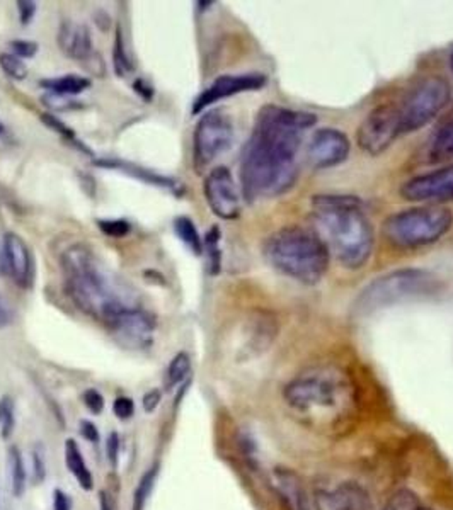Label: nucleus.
<instances>
[{"label":"nucleus","mask_w":453,"mask_h":510,"mask_svg":"<svg viewBox=\"0 0 453 510\" xmlns=\"http://www.w3.org/2000/svg\"><path fill=\"white\" fill-rule=\"evenodd\" d=\"M401 136L395 104H382L368 113L356 132L360 148L370 157H378Z\"/></svg>","instance_id":"obj_10"},{"label":"nucleus","mask_w":453,"mask_h":510,"mask_svg":"<svg viewBox=\"0 0 453 510\" xmlns=\"http://www.w3.org/2000/svg\"><path fill=\"white\" fill-rule=\"evenodd\" d=\"M58 46L65 55L77 61H87L94 56L91 31L85 24L65 19L58 31Z\"/></svg>","instance_id":"obj_19"},{"label":"nucleus","mask_w":453,"mask_h":510,"mask_svg":"<svg viewBox=\"0 0 453 510\" xmlns=\"http://www.w3.org/2000/svg\"><path fill=\"white\" fill-rule=\"evenodd\" d=\"M155 325H157L155 317L135 305L126 306L108 321V326L114 333H118L135 345L150 344Z\"/></svg>","instance_id":"obj_16"},{"label":"nucleus","mask_w":453,"mask_h":510,"mask_svg":"<svg viewBox=\"0 0 453 510\" xmlns=\"http://www.w3.org/2000/svg\"><path fill=\"white\" fill-rule=\"evenodd\" d=\"M159 475V464H154L142 475L140 481H138L137 488L133 492V510H144L147 500H149L150 493H152L155 478Z\"/></svg>","instance_id":"obj_29"},{"label":"nucleus","mask_w":453,"mask_h":510,"mask_svg":"<svg viewBox=\"0 0 453 510\" xmlns=\"http://www.w3.org/2000/svg\"><path fill=\"white\" fill-rule=\"evenodd\" d=\"M42 121H43V125H46L48 128L53 129V132L58 133L60 136L65 138V140L72 141L73 145L77 146V148H82L85 153H91V152H89V148H85V146L82 145V141L77 140L75 133H73L72 129L68 128V126L65 125V122L62 120H58V117L53 116V114H50V113H44V114H42Z\"/></svg>","instance_id":"obj_31"},{"label":"nucleus","mask_w":453,"mask_h":510,"mask_svg":"<svg viewBox=\"0 0 453 510\" xmlns=\"http://www.w3.org/2000/svg\"><path fill=\"white\" fill-rule=\"evenodd\" d=\"M0 67L6 72V75L14 80H24L27 77L26 63L12 53H0Z\"/></svg>","instance_id":"obj_32"},{"label":"nucleus","mask_w":453,"mask_h":510,"mask_svg":"<svg viewBox=\"0 0 453 510\" xmlns=\"http://www.w3.org/2000/svg\"><path fill=\"white\" fill-rule=\"evenodd\" d=\"M43 89L51 94H60V96H77L82 94L91 87V80L80 75H63L58 79H46L39 82Z\"/></svg>","instance_id":"obj_22"},{"label":"nucleus","mask_w":453,"mask_h":510,"mask_svg":"<svg viewBox=\"0 0 453 510\" xmlns=\"http://www.w3.org/2000/svg\"><path fill=\"white\" fill-rule=\"evenodd\" d=\"M263 254L275 271L307 286L319 283L330 260L319 235L302 227H285L269 235Z\"/></svg>","instance_id":"obj_5"},{"label":"nucleus","mask_w":453,"mask_h":510,"mask_svg":"<svg viewBox=\"0 0 453 510\" xmlns=\"http://www.w3.org/2000/svg\"><path fill=\"white\" fill-rule=\"evenodd\" d=\"M133 91L138 94L145 102H150L154 99V87L145 79H137L133 82Z\"/></svg>","instance_id":"obj_43"},{"label":"nucleus","mask_w":453,"mask_h":510,"mask_svg":"<svg viewBox=\"0 0 453 510\" xmlns=\"http://www.w3.org/2000/svg\"><path fill=\"white\" fill-rule=\"evenodd\" d=\"M430 152L435 158H450L453 157V117L447 121L431 140Z\"/></svg>","instance_id":"obj_27"},{"label":"nucleus","mask_w":453,"mask_h":510,"mask_svg":"<svg viewBox=\"0 0 453 510\" xmlns=\"http://www.w3.org/2000/svg\"><path fill=\"white\" fill-rule=\"evenodd\" d=\"M94 165L103 167V169L120 170V172L132 175V177H135V179H140V181L150 184V186L169 187V189H173V187L175 186L174 179L154 172V170L144 169V167H140V165H135V163L118 160V158H103V160H94Z\"/></svg>","instance_id":"obj_20"},{"label":"nucleus","mask_w":453,"mask_h":510,"mask_svg":"<svg viewBox=\"0 0 453 510\" xmlns=\"http://www.w3.org/2000/svg\"><path fill=\"white\" fill-rule=\"evenodd\" d=\"M401 196L412 203L442 204L453 201V163L431 172L414 175L402 184Z\"/></svg>","instance_id":"obj_11"},{"label":"nucleus","mask_w":453,"mask_h":510,"mask_svg":"<svg viewBox=\"0 0 453 510\" xmlns=\"http://www.w3.org/2000/svg\"><path fill=\"white\" fill-rule=\"evenodd\" d=\"M440 281L433 272L424 269H399L377 277L361 289L354 310L370 313L404 300L423 298L438 293Z\"/></svg>","instance_id":"obj_7"},{"label":"nucleus","mask_w":453,"mask_h":510,"mask_svg":"<svg viewBox=\"0 0 453 510\" xmlns=\"http://www.w3.org/2000/svg\"><path fill=\"white\" fill-rule=\"evenodd\" d=\"M271 487L285 510H312L304 481L293 469L275 468L271 473Z\"/></svg>","instance_id":"obj_18"},{"label":"nucleus","mask_w":453,"mask_h":510,"mask_svg":"<svg viewBox=\"0 0 453 510\" xmlns=\"http://www.w3.org/2000/svg\"><path fill=\"white\" fill-rule=\"evenodd\" d=\"M46 478V461H44V447L36 444L32 451V480L35 483H43Z\"/></svg>","instance_id":"obj_35"},{"label":"nucleus","mask_w":453,"mask_h":510,"mask_svg":"<svg viewBox=\"0 0 453 510\" xmlns=\"http://www.w3.org/2000/svg\"><path fill=\"white\" fill-rule=\"evenodd\" d=\"M63 456L68 471L72 473L73 478H75L77 483L80 485V488L85 490V492H91L94 488V476L91 469L87 466V463H85L79 444H77L73 439L65 440Z\"/></svg>","instance_id":"obj_21"},{"label":"nucleus","mask_w":453,"mask_h":510,"mask_svg":"<svg viewBox=\"0 0 453 510\" xmlns=\"http://www.w3.org/2000/svg\"><path fill=\"white\" fill-rule=\"evenodd\" d=\"M12 321V313L7 301L0 296V329H6Z\"/></svg>","instance_id":"obj_46"},{"label":"nucleus","mask_w":453,"mask_h":510,"mask_svg":"<svg viewBox=\"0 0 453 510\" xmlns=\"http://www.w3.org/2000/svg\"><path fill=\"white\" fill-rule=\"evenodd\" d=\"M205 199L213 215L222 219H235L240 215V198L234 175L227 167H215L203 184Z\"/></svg>","instance_id":"obj_12"},{"label":"nucleus","mask_w":453,"mask_h":510,"mask_svg":"<svg viewBox=\"0 0 453 510\" xmlns=\"http://www.w3.org/2000/svg\"><path fill=\"white\" fill-rule=\"evenodd\" d=\"M18 9L21 24L23 26H27L36 14V2H32V0H19Z\"/></svg>","instance_id":"obj_41"},{"label":"nucleus","mask_w":453,"mask_h":510,"mask_svg":"<svg viewBox=\"0 0 453 510\" xmlns=\"http://www.w3.org/2000/svg\"><path fill=\"white\" fill-rule=\"evenodd\" d=\"M266 75L259 72L239 73V75H222L215 79L210 85L196 97L193 104V114H199L210 108L215 102L227 99V97L237 96L242 92L259 91L266 85Z\"/></svg>","instance_id":"obj_14"},{"label":"nucleus","mask_w":453,"mask_h":510,"mask_svg":"<svg viewBox=\"0 0 453 510\" xmlns=\"http://www.w3.org/2000/svg\"><path fill=\"white\" fill-rule=\"evenodd\" d=\"M120 447H121V440L118 432H111L106 439V459L108 463L111 464L113 469L118 468V459H120Z\"/></svg>","instance_id":"obj_38"},{"label":"nucleus","mask_w":453,"mask_h":510,"mask_svg":"<svg viewBox=\"0 0 453 510\" xmlns=\"http://www.w3.org/2000/svg\"><path fill=\"white\" fill-rule=\"evenodd\" d=\"M32 257L21 235L9 231L2 238V272L19 288L27 289L32 283Z\"/></svg>","instance_id":"obj_15"},{"label":"nucleus","mask_w":453,"mask_h":510,"mask_svg":"<svg viewBox=\"0 0 453 510\" xmlns=\"http://www.w3.org/2000/svg\"><path fill=\"white\" fill-rule=\"evenodd\" d=\"M453 227V213L443 206H419L390 215L382 231L392 247L419 248L442 240Z\"/></svg>","instance_id":"obj_6"},{"label":"nucleus","mask_w":453,"mask_h":510,"mask_svg":"<svg viewBox=\"0 0 453 510\" xmlns=\"http://www.w3.org/2000/svg\"><path fill=\"white\" fill-rule=\"evenodd\" d=\"M53 510H72V499L63 490L56 488L53 492Z\"/></svg>","instance_id":"obj_44"},{"label":"nucleus","mask_w":453,"mask_h":510,"mask_svg":"<svg viewBox=\"0 0 453 510\" xmlns=\"http://www.w3.org/2000/svg\"><path fill=\"white\" fill-rule=\"evenodd\" d=\"M283 400L302 423L328 432H341L354 417V388L336 367H310L290 379Z\"/></svg>","instance_id":"obj_2"},{"label":"nucleus","mask_w":453,"mask_h":510,"mask_svg":"<svg viewBox=\"0 0 453 510\" xmlns=\"http://www.w3.org/2000/svg\"><path fill=\"white\" fill-rule=\"evenodd\" d=\"M65 276V291L79 310L92 318L104 321L133 305L126 301L123 291L116 288L113 279L106 274L99 260L85 245H72L62 257Z\"/></svg>","instance_id":"obj_4"},{"label":"nucleus","mask_w":453,"mask_h":510,"mask_svg":"<svg viewBox=\"0 0 453 510\" xmlns=\"http://www.w3.org/2000/svg\"><path fill=\"white\" fill-rule=\"evenodd\" d=\"M220 228L211 227L208 230V234L203 238V252L206 254V262H208V272L211 276H216L222 269V252H220Z\"/></svg>","instance_id":"obj_24"},{"label":"nucleus","mask_w":453,"mask_h":510,"mask_svg":"<svg viewBox=\"0 0 453 510\" xmlns=\"http://www.w3.org/2000/svg\"><path fill=\"white\" fill-rule=\"evenodd\" d=\"M9 469H11V488L15 497H23L26 490V468H24L23 454L18 446L9 447Z\"/></svg>","instance_id":"obj_25"},{"label":"nucleus","mask_w":453,"mask_h":510,"mask_svg":"<svg viewBox=\"0 0 453 510\" xmlns=\"http://www.w3.org/2000/svg\"><path fill=\"white\" fill-rule=\"evenodd\" d=\"M174 231L175 235L179 236L182 243L193 252L194 255H201L203 254V240L199 236L198 230H196L193 219L187 218V216H178L174 219Z\"/></svg>","instance_id":"obj_23"},{"label":"nucleus","mask_w":453,"mask_h":510,"mask_svg":"<svg viewBox=\"0 0 453 510\" xmlns=\"http://www.w3.org/2000/svg\"><path fill=\"white\" fill-rule=\"evenodd\" d=\"M414 507H418L414 495H411L409 492H401L392 499L390 504L383 510H412Z\"/></svg>","instance_id":"obj_40"},{"label":"nucleus","mask_w":453,"mask_h":510,"mask_svg":"<svg viewBox=\"0 0 453 510\" xmlns=\"http://www.w3.org/2000/svg\"><path fill=\"white\" fill-rule=\"evenodd\" d=\"M43 104L50 108L51 111H72V109L82 108V104L73 99H68V96H60V94L48 92L43 96Z\"/></svg>","instance_id":"obj_34"},{"label":"nucleus","mask_w":453,"mask_h":510,"mask_svg":"<svg viewBox=\"0 0 453 510\" xmlns=\"http://www.w3.org/2000/svg\"><path fill=\"white\" fill-rule=\"evenodd\" d=\"M82 402H84V405L87 407V410L91 412V414H94V415L103 414V410H104V397L99 393V391L94 390V388H89V390L84 391V393H82Z\"/></svg>","instance_id":"obj_36"},{"label":"nucleus","mask_w":453,"mask_h":510,"mask_svg":"<svg viewBox=\"0 0 453 510\" xmlns=\"http://www.w3.org/2000/svg\"><path fill=\"white\" fill-rule=\"evenodd\" d=\"M9 46L12 48V51H14L15 56H19V58H32V56L38 53V43H35V41H30V39H14L11 41Z\"/></svg>","instance_id":"obj_37"},{"label":"nucleus","mask_w":453,"mask_h":510,"mask_svg":"<svg viewBox=\"0 0 453 510\" xmlns=\"http://www.w3.org/2000/svg\"><path fill=\"white\" fill-rule=\"evenodd\" d=\"M15 427V408L14 400L11 397L0 398V435L4 439H9Z\"/></svg>","instance_id":"obj_30"},{"label":"nucleus","mask_w":453,"mask_h":510,"mask_svg":"<svg viewBox=\"0 0 453 510\" xmlns=\"http://www.w3.org/2000/svg\"><path fill=\"white\" fill-rule=\"evenodd\" d=\"M317 122L312 113L281 106H264L242 150L240 184L247 201L276 198L299 177V153L304 134Z\"/></svg>","instance_id":"obj_1"},{"label":"nucleus","mask_w":453,"mask_h":510,"mask_svg":"<svg viewBox=\"0 0 453 510\" xmlns=\"http://www.w3.org/2000/svg\"><path fill=\"white\" fill-rule=\"evenodd\" d=\"M312 223L329 255L342 267L354 271L368 262L375 245L373 227L356 196H314Z\"/></svg>","instance_id":"obj_3"},{"label":"nucleus","mask_w":453,"mask_h":510,"mask_svg":"<svg viewBox=\"0 0 453 510\" xmlns=\"http://www.w3.org/2000/svg\"><path fill=\"white\" fill-rule=\"evenodd\" d=\"M351 143L337 128H321L310 138L307 160L314 169L324 170L340 165L348 158Z\"/></svg>","instance_id":"obj_13"},{"label":"nucleus","mask_w":453,"mask_h":510,"mask_svg":"<svg viewBox=\"0 0 453 510\" xmlns=\"http://www.w3.org/2000/svg\"><path fill=\"white\" fill-rule=\"evenodd\" d=\"M450 84L438 75L419 80L395 106L401 136L414 133L435 120L450 101Z\"/></svg>","instance_id":"obj_8"},{"label":"nucleus","mask_w":453,"mask_h":510,"mask_svg":"<svg viewBox=\"0 0 453 510\" xmlns=\"http://www.w3.org/2000/svg\"><path fill=\"white\" fill-rule=\"evenodd\" d=\"M4 133H6V126H4V122L0 121V136H2Z\"/></svg>","instance_id":"obj_48"},{"label":"nucleus","mask_w":453,"mask_h":510,"mask_svg":"<svg viewBox=\"0 0 453 510\" xmlns=\"http://www.w3.org/2000/svg\"><path fill=\"white\" fill-rule=\"evenodd\" d=\"M80 435L85 440H89V442L92 444H97L101 440V435H99V431H97L96 423L91 422V420H80Z\"/></svg>","instance_id":"obj_42"},{"label":"nucleus","mask_w":453,"mask_h":510,"mask_svg":"<svg viewBox=\"0 0 453 510\" xmlns=\"http://www.w3.org/2000/svg\"><path fill=\"white\" fill-rule=\"evenodd\" d=\"M161 400H162L161 390H157V388H155V390H150L144 397V410L147 414H152V412H155V408L159 407Z\"/></svg>","instance_id":"obj_45"},{"label":"nucleus","mask_w":453,"mask_h":510,"mask_svg":"<svg viewBox=\"0 0 453 510\" xmlns=\"http://www.w3.org/2000/svg\"><path fill=\"white\" fill-rule=\"evenodd\" d=\"M99 510H113L111 499L106 492H99Z\"/></svg>","instance_id":"obj_47"},{"label":"nucleus","mask_w":453,"mask_h":510,"mask_svg":"<svg viewBox=\"0 0 453 510\" xmlns=\"http://www.w3.org/2000/svg\"><path fill=\"white\" fill-rule=\"evenodd\" d=\"M450 67H452V72H453V51H452V55H450Z\"/></svg>","instance_id":"obj_49"},{"label":"nucleus","mask_w":453,"mask_h":510,"mask_svg":"<svg viewBox=\"0 0 453 510\" xmlns=\"http://www.w3.org/2000/svg\"><path fill=\"white\" fill-rule=\"evenodd\" d=\"M412 510H433V509H424V507H419V505H418V507H414Z\"/></svg>","instance_id":"obj_50"},{"label":"nucleus","mask_w":453,"mask_h":510,"mask_svg":"<svg viewBox=\"0 0 453 510\" xmlns=\"http://www.w3.org/2000/svg\"><path fill=\"white\" fill-rule=\"evenodd\" d=\"M317 510H371L366 490L354 481L337 485L336 488L316 490Z\"/></svg>","instance_id":"obj_17"},{"label":"nucleus","mask_w":453,"mask_h":510,"mask_svg":"<svg viewBox=\"0 0 453 510\" xmlns=\"http://www.w3.org/2000/svg\"><path fill=\"white\" fill-rule=\"evenodd\" d=\"M113 67L116 75L120 77H125L126 73L132 72L135 68L132 56H130V53L126 51L121 26L116 27V38H114V50H113Z\"/></svg>","instance_id":"obj_28"},{"label":"nucleus","mask_w":453,"mask_h":510,"mask_svg":"<svg viewBox=\"0 0 453 510\" xmlns=\"http://www.w3.org/2000/svg\"><path fill=\"white\" fill-rule=\"evenodd\" d=\"M113 414L120 420H128L135 415V402L130 397H118L113 402Z\"/></svg>","instance_id":"obj_39"},{"label":"nucleus","mask_w":453,"mask_h":510,"mask_svg":"<svg viewBox=\"0 0 453 510\" xmlns=\"http://www.w3.org/2000/svg\"><path fill=\"white\" fill-rule=\"evenodd\" d=\"M234 141V122L220 109L201 116L193 136V163L196 170H203L215 158L225 153Z\"/></svg>","instance_id":"obj_9"},{"label":"nucleus","mask_w":453,"mask_h":510,"mask_svg":"<svg viewBox=\"0 0 453 510\" xmlns=\"http://www.w3.org/2000/svg\"><path fill=\"white\" fill-rule=\"evenodd\" d=\"M191 371V357L186 352H179L173 357L166 371V390H174L187 378Z\"/></svg>","instance_id":"obj_26"},{"label":"nucleus","mask_w":453,"mask_h":510,"mask_svg":"<svg viewBox=\"0 0 453 510\" xmlns=\"http://www.w3.org/2000/svg\"><path fill=\"white\" fill-rule=\"evenodd\" d=\"M97 227L104 235L111 236V238H123L132 231V224L126 219H99Z\"/></svg>","instance_id":"obj_33"}]
</instances>
